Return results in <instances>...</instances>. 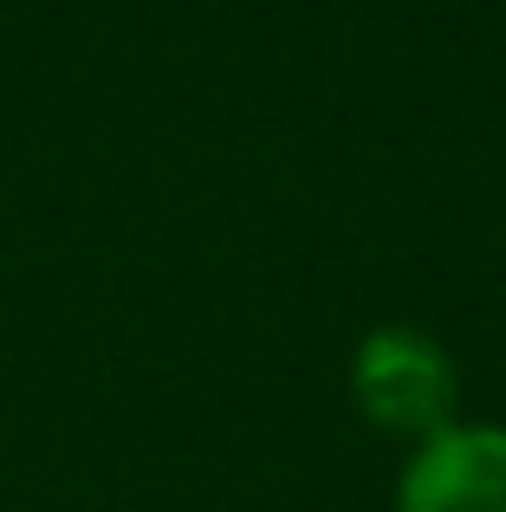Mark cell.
<instances>
[{
	"mask_svg": "<svg viewBox=\"0 0 506 512\" xmlns=\"http://www.w3.org/2000/svg\"><path fill=\"white\" fill-rule=\"evenodd\" d=\"M396 512H506V435L442 428L403 474Z\"/></svg>",
	"mask_w": 506,
	"mask_h": 512,
	"instance_id": "cell-2",
	"label": "cell"
},
{
	"mask_svg": "<svg viewBox=\"0 0 506 512\" xmlns=\"http://www.w3.org/2000/svg\"><path fill=\"white\" fill-rule=\"evenodd\" d=\"M357 409L370 415L390 435H422L435 441L448 428V409H455V376H448V357L416 331H377L357 350Z\"/></svg>",
	"mask_w": 506,
	"mask_h": 512,
	"instance_id": "cell-1",
	"label": "cell"
}]
</instances>
